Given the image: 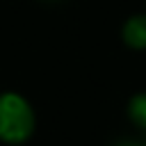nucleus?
Here are the masks:
<instances>
[{
    "instance_id": "7ed1b4c3",
    "label": "nucleus",
    "mask_w": 146,
    "mask_h": 146,
    "mask_svg": "<svg viewBox=\"0 0 146 146\" xmlns=\"http://www.w3.org/2000/svg\"><path fill=\"white\" fill-rule=\"evenodd\" d=\"M128 119H130L137 128L146 130V91L135 94V96L128 100Z\"/></svg>"
},
{
    "instance_id": "f03ea898",
    "label": "nucleus",
    "mask_w": 146,
    "mask_h": 146,
    "mask_svg": "<svg viewBox=\"0 0 146 146\" xmlns=\"http://www.w3.org/2000/svg\"><path fill=\"white\" fill-rule=\"evenodd\" d=\"M121 39L130 50H146V14H132L121 27Z\"/></svg>"
},
{
    "instance_id": "f257e3e1",
    "label": "nucleus",
    "mask_w": 146,
    "mask_h": 146,
    "mask_svg": "<svg viewBox=\"0 0 146 146\" xmlns=\"http://www.w3.org/2000/svg\"><path fill=\"white\" fill-rule=\"evenodd\" d=\"M36 128V114L30 100L18 91L0 94V141L9 146L25 144Z\"/></svg>"
},
{
    "instance_id": "20e7f679",
    "label": "nucleus",
    "mask_w": 146,
    "mask_h": 146,
    "mask_svg": "<svg viewBox=\"0 0 146 146\" xmlns=\"http://www.w3.org/2000/svg\"><path fill=\"white\" fill-rule=\"evenodd\" d=\"M119 146H135V144H130V141H125V144H119Z\"/></svg>"
}]
</instances>
